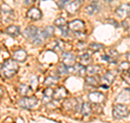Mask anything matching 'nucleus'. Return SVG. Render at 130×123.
<instances>
[{
	"mask_svg": "<svg viewBox=\"0 0 130 123\" xmlns=\"http://www.w3.org/2000/svg\"><path fill=\"white\" fill-rule=\"evenodd\" d=\"M19 71V64L15 60L13 59H8L3 62L0 73H1L2 77L5 79H11L12 76L16 74V72Z\"/></svg>",
	"mask_w": 130,
	"mask_h": 123,
	"instance_id": "nucleus-1",
	"label": "nucleus"
},
{
	"mask_svg": "<svg viewBox=\"0 0 130 123\" xmlns=\"http://www.w3.org/2000/svg\"><path fill=\"white\" fill-rule=\"evenodd\" d=\"M53 32H54V28L52 26H46L44 28H41V30H39L37 36H36V38L32 40V43L35 45L43 44L44 40L48 39L51 35H53Z\"/></svg>",
	"mask_w": 130,
	"mask_h": 123,
	"instance_id": "nucleus-2",
	"label": "nucleus"
},
{
	"mask_svg": "<svg viewBox=\"0 0 130 123\" xmlns=\"http://www.w3.org/2000/svg\"><path fill=\"white\" fill-rule=\"evenodd\" d=\"M129 114V108L125 105L116 104L113 106V117L115 119H123Z\"/></svg>",
	"mask_w": 130,
	"mask_h": 123,
	"instance_id": "nucleus-3",
	"label": "nucleus"
},
{
	"mask_svg": "<svg viewBox=\"0 0 130 123\" xmlns=\"http://www.w3.org/2000/svg\"><path fill=\"white\" fill-rule=\"evenodd\" d=\"M19 105L21 108L24 109H32L38 105V99L36 97H29V96H24L21 100L19 101Z\"/></svg>",
	"mask_w": 130,
	"mask_h": 123,
	"instance_id": "nucleus-4",
	"label": "nucleus"
},
{
	"mask_svg": "<svg viewBox=\"0 0 130 123\" xmlns=\"http://www.w3.org/2000/svg\"><path fill=\"white\" fill-rule=\"evenodd\" d=\"M0 12H1L3 22H10L14 19V12L8 5H2L1 9H0Z\"/></svg>",
	"mask_w": 130,
	"mask_h": 123,
	"instance_id": "nucleus-5",
	"label": "nucleus"
},
{
	"mask_svg": "<svg viewBox=\"0 0 130 123\" xmlns=\"http://www.w3.org/2000/svg\"><path fill=\"white\" fill-rule=\"evenodd\" d=\"M39 32V28L36 27L35 25H28L25 30L23 32V36L25 37L26 39H29V40H34L36 38V36H37Z\"/></svg>",
	"mask_w": 130,
	"mask_h": 123,
	"instance_id": "nucleus-6",
	"label": "nucleus"
},
{
	"mask_svg": "<svg viewBox=\"0 0 130 123\" xmlns=\"http://www.w3.org/2000/svg\"><path fill=\"white\" fill-rule=\"evenodd\" d=\"M81 5H83V0H72V1H70L66 5L65 9H66L68 13L73 14V13H76V12L79 10Z\"/></svg>",
	"mask_w": 130,
	"mask_h": 123,
	"instance_id": "nucleus-7",
	"label": "nucleus"
},
{
	"mask_svg": "<svg viewBox=\"0 0 130 123\" xmlns=\"http://www.w3.org/2000/svg\"><path fill=\"white\" fill-rule=\"evenodd\" d=\"M113 82H114V74L111 72H106L102 77H101L100 85H101V87L106 89V88H108V86L111 85Z\"/></svg>",
	"mask_w": 130,
	"mask_h": 123,
	"instance_id": "nucleus-8",
	"label": "nucleus"
},
{
	"mask_svg": "<svg viewBox=\"0 0 130 123\" xmlns=\"http://www.w3.org/2000/svg\"><path fill=\"white\" fill-rule=\"evenodd\" d=\"M62 63H64L68 68L74 67L75 63H76V57H75V55L71 54V52H65V54H63L62 55Z\"/></svg>",
	"mask_w": 130,
	"mask_h": 123,
	"instance_id": "nucleus-9",
	"label": "nucleus"
},
{
	"mask_svg": "<svg viewBox=\"0 0 130 123\" xmlns=\"http://www.w3.org/2000/svg\"><path fill=\"white\" fill-rule=\"evenodd\" d=\"M116 15L120 19H126L127 16L130 15V6L129 5H120L118 8L116 9Z\"/></svg>",
	"mask_w": 130,
	"mask_h": 123,
	"instance_id": "nucleus-10",
	"label": "nucleus"
},
{
	"mask_svg": "<svg viewBox=\"0 0 130 123\" xmlns=\"http://www.w3.org/2000/svg\"><path fill=\"white\" fill-rule=\"evenodd\" d=\"M68 27H70V30L73 32L80 33L85 30V23L83 21H80V20H74V21L68 23Z\"/></svg>",
	"mask_w": 130,
	"mask_h": 123,
	"instance_id": "nucleus-11",
	"label": "nucleus"
},
{
	"mask_svg": "<svg viewBox=\"0 0 130 123\" xmlns=\"http://www.w3.org/2000/svg\"><path fill=\"white\" fill-rule=\"evenodd\" d=\"M89 99H90V101L93 105H100L104 101L105 97H104L103 94L100 93V92H92V93L89 94Z\"/></svg>",
	"mask_w": 130,
	"mask_h": 123,
	"instance_id": "nucleus-12",
	"label": "nucleus"
},
{
	"mask_svg": "<svg viewBox=\"0 0 130 123\" xmlns=\"http://www.w3.org/2000/svg\"><path fill=\"white\" fill-rule=\"evenodd\" d=\"M26 58H27V54L23 49H19V50L14 51L13 55H12V59L15 60L16 62H24Z\"/></svg>",
	"mask_w": 130,
	"mask_h": 123,
	"instance_id": "nucleus-13",
	"label": "nucleus"
},
{
	"mask_svg": "<svg viewBox=\"0 0 130 123\" xmlns=\"http://www.w3.org/2000/svg\"><path fill=\"white\" fill-rule=\"evenodd\" d=\"M41 11L37 8H30L29 10L27 11V18L30 20H34V21H37V20L41 19Z\"/></svg>",
	"mask_w": 130,
	"mask_h": 123,
	"instance_id": "nucleus-14",
	"label": "nucleus"
},
{
	"mask_svg": "<svg viewBox=\"0 0 130 123\" xmlns=\"http://www.w3.org/2000/svg\"><path fill=\"white\" fill-rule=\"evenodd\" d=\"M66 96H67V91L65 89V87H62V86L58 87L53 93V99L54 100H62Z\"/></svg>",
	"mask_w": 130,
	"mask_h": 123,
	"instance_id": "nucleus-15",
	"label": "nucleus"
},
{
	"mask_svg": "<svg viewBox=\"0 0 130 123\" xmlns=\"http://www.w3.org/2000/svg\"><path fill=\"white\" fill-rule=\"evenodd\" d=\"M78 107L79 105L77 104L76 99H67L64 102V108L66 110H70V111H77Z\"/></svg>",
	"mask_w": 130,
	"mask_h": 123,
	"instance_id": "nucleus-16",
	"label": "nucleus"
},
{
	"mask_svg": "<svg viewBox=\"0 0 130 123\" xmlns=\"http://www.w3.org/2000/svg\"><path fill=\"white\" fill-rule=\"evenodd\" d=\"M21 33V30L18 25H10L6 28V34L11 36V37H18Z\"/></svg>",
	"mask_w": 130,
	"mask_h": 123,
	"instance_id": "nucleus-17",
	"label": "nucleus"
},
{
	"mask_svg": "<svg viewBox=\"0 0 130 123\" xmlns=\"http://www.w3.org/2000/svg\"><path fill=\"white\" fill-rule=\"evenodd\" d=\"M100 8H101V6H100L99 3H98V1H96V2H92L91 5L87 6L85 10H86V13H87V14L92 15V14L98 13V12L100 11Z\"/></svg>",
	"mask_w": 130,
	"mask_h": 123,
	"instance_id": "nucleus-18",
	"label": "nucleus"
},
{
	"mask_svg": "<svg viewBox=\"0 0 130 123\" xmlns=\"http://www.w3.org/2000/svg\"><path fill=\"white\" fill-rule=\"evenodd\" d=\"M80 112H81V114H83V117L90 116L91 112H92L91 105L89 104V102H84V104L80 106Z\"/></svg>",
	"mask_w": 130,
	"mask_h": 123,
	"instance_id": "nucleus-19",
	"label": "nucleus"
},
{
	"mask_svg": "<svg viewBox=\"0 0 130 123\" xmlns=\"http://www.w3.org/2000/svg\"><path fill=\"white\" fill-rule=\"evenodd\" d=\"M91 61H92V58H91L90 54H84V55H81L80 58H79V63L81 65H84V67H86V65H90Z\"/></svg>",
	"mask_w": 130,
	"mask_h": 123,
	"instance_id": "nucleus-20",
	"label": "nucleus"
},
{
	"mask_svg": "<svg viewBox=\"0 0 130 123\" xmlns=\"http://www.w3.org/2000/svg\"><path fill=\"white\" fill-rule=\"evenodd\" d=\"M53 93L54 91L51 87H48L43 92V101L44 102H50L51 99H53Z\"/></svg>",
	"mask_w": 130,
	"mask_h": 123,
	"instance_id": "nucleus-21",
	"label": "nucleus"
},
{
	"mask_svg": "<svg viewBox=\"0 0 130 123\" xmlns=\"http://www.w3.org/2000/svg\"><path fill=\"white\" fill-rule=\"evenodd\" d=\"M18 91L22 96H28V95H30L31 94V88L29 87V86L25 85V84L20 85L18 87Z\"/></svg>",
	"mask_w": 130,
	"mask_h": 123,
	"instance_id": "nucleus-22",
	"label": "nucleus"
},
{
	"mask_svg": "<svg viewBox=\"0 0 130 123\" xmlns=\"http://www.w3.org/2000/svg\"><path fill=\"white\" fill-rule=\"evenodd\" d=\"M100 70H101V68L99 65H88L86 71L89 76H94L95 74H98V73L100 72Z\"/></svg>",
	"mask_w": 130,
	"mask_h": 123,
	"instance_id": "nucleus-23",
	"label": "nucleus"
},
{
	"mask_svg": "<svg viewBox=\"0 0 130 123\" xmlns=\"http://www.w3.org/2000/svg\"><path fill=\"white\" fill-rule=\"evenodd\" d=\"M89 49L92 51V52H99L100 50L104 49V46L102 44H98V43H92L89 45Z\"/></svg>",
	"mask_w": 130,
	"mask_h": 123,
	"instance_id": "nucleus-24",
	"label": "nucleus"
},
{
	"mask_svg": "<svg viewBox=\"0 0 130 123\" xmlns=\"http://www.w3.org/2000/svg\"><path fill=\"white\" fill-rule=\"evenodd\" d=\"M86 83H87V85H91V86H98L100 83L96 81V79L95 77H93V76H87L86 77Z\"/></svg>",
	"mask_w": 130,
	"mask_h": 123,
	"instance_id": "nucleus-25",
	"label": "nucleus"
},
{
	"mask_svg": "<svg viewBox=\"0 0 130 123\" xmlns=\"http://www.w3.org/2000/svg\"><path fill=\"white\" fill-rule=\"evenodd\" d=\"M58 77H54V76H48L46 80H44V84L48 85V86H51V85H54L56 84V82H58Z\"/></svg>",
	"mask_w": 130,
	"mask_h": 123,
	"instance_id": "nucleus-26",
	"label": "nucleus"
},
{
	"mask_svg": "<svg viewBox=\"0 0 130 123\" xmlns=\"http://www.w3.org/2000/svg\"><path fill=\"white\" fill-rule=\"evenodd\" d=\"M67 68H68V67H66V65H65L64 63L60 64V65H59V68H58V73H59V74H61V75L67 74V73H68Z\"/></svg>",
	"mask_w": 130,
	"mask_h": 123,
	"instance_id": "nucleus-27",
	"label": "nucleus"
},
{
	"mask_svg": "<svg viewBox=\"0 0 130 123\" xmlns=\"http://www.w3.org/2000/svg\"><path fill=\"white\" fill-rule=\"evenodd\" d=\"M54 25L60 28V27H62L64 25H67V23H66V21H65L64 18H59V19H56L54 21Z\"/></svg>",
	"mask_w": 130,
	"mask_h": 123,
	"instance_id": "nucleus-28",
	"label": "nucleus"
},
{
	"mask_svg": "<svg viewBox=\"0 0 130 123\" xmlns=\"http://www.w3.org/2000/svg\"><path fill=\"white\" fill-rule=\"evenodd\" d=\"M129 68H130V62H129V61H124V62H121L119 64L118 69H119V71L125 72V71H128Z\"/></svg>",
	"mask_w": 130,
	"mask_h": 123,
	"instance_id": "nucleus-29",
	"label": "nucleus"
},
{
	"mask_svg": "<svg viewBox=\"0 0 130 123\" xmlns=\"http://www.w3.org/2000/svg\"><path fill=\"white\" fill-rule=\"evenodd\" d=\"M68 2H70L68 0H56V5H58V7L60 8V9H63V8H65Z\"/></svg>",
	"mask_w": 130,
	"mask_h": 123,
	"instance_id": "nucleus-30",
	"label": "nucleus"
},
{
	"mask_svg": "<svg viewBox=\"0 0 130 123\" xmlns=\"http://www.w3.org/2000/svg\"><path fill=\"white\" fill-rule=\"evenodd\" d=\"M107 56H109V57H111V59L114 60V59H116L117 57H118V52H117L116 50H111V51L108 52Z\"/></svg>",
	"mask_w": 130,
	"mask_h": 123,
	"instance_id": "nucleus-31",
	"label": "nucleus"
},
{
	"mask_svg": "<svg viewBox=\"0 0 130 123\" xmlns=\"http://www.w3.org/2000/svg\"><path fill=\"white\" fill-rule=\"evenodd\" d=\"M123 79H124V81L127 82L128 84H130V76H129V74L127 73V71H125L123 73Z\"/></svg>",
	"mask_w": 130,
	"mask_h": 123,
	"instance_id": "nucleus-32",
	"label": "nucleus"
},
{
	"mask_svg": "<svg viewBox=\"0 0 130 123\" xmlns=\"http://www.w3.org/2000/svg\"><path fill=\"white\" fill-rule=\"evenodd\" d=\"M78 48H79V49H81V48L84 49V48H86V47H85V44H84V43H79V45H78Z\"/></svg>",
	"mask_w": 130,
	"mask_h": 123,
	"instance_id": "nucleus-33",
	"label": "nucleus"
},
{
	"mask_svg": "<svg viewBox=\"0 0 130 123\" xmlns=\"http://www.w3.org/2000/svg\"><path fill=\"white\" fill-rule=\"evenodd\" d=\"M126 57H127V61H129V62H130V52H128Z\"/></svg>",
	"mask_w": 130,
	"mask_h": 123,
	"instance_id": "nucleus-34",
	"label": "nucleus"
},
{
	"mask_svg": "<svg viewBox=\"0 0 130 123\" xmlns=\"http://www.w3.org/2000/svg\"><path fill=\"white\" fill-rule=\"evenodd\" d=\"M29 0H25V5H29Z\"/></svg>",
	"mask_w": 130,
	"mask_h": 123,
	"instance_id": "nucleus-35",
	"label": "nucleus"
},
{
	"mask_svg": "<svg viewBox=\"0 0 130 123\" xmlns=\"http://www.w3.org/2000/svg\"><path fill=\"white\" fill-rule=\"evenodd\" d=\"M88 1H90V2L92 3V2H96V1H98V0H88Z\"/></svg>",
	"mask_w": 130,
	"mask_h": 123,
	"instance_id": "nucleus-36",
	"label": "nucleus"
},
{
	"mask_svg": "<svg viewBox=\"0 0 130 123\" xmlns=\"http://www.w3.org/2000/svg\"><path fill=\"white\" fill-rule=\"evenodd\" d=\"M1 95H2V89H1V87H0V97H1Z\"/></svg>",
	"mask_w": 130,
	"mask_h": 123,
	"instance_id": "nucleus-37",
	"label": "nucleus"
},
{
	"mask_svg": "<svg viewBox=\"0 0 130 123\" xmlns=\"http://www.w3.org/2000/svg\"><path fill=\"white\" fill-rule=\"evenodd\" d=\"M113 0H105V2H112Z\"/></svg>",
	"mask_w": 130,
	"mask_h": 123,
	"instance_id": "nucleus-38",
	"label": "nucleus"
},
{
	"mask_svg": "<svg viewBox=\"0 0 130 123\" xmlns=\"http://www.w3.org/2000/svg\"><path fill=\"white\" fill-rule=\"evenodd\" d=\"M127 73H128V74H129V76H130V68H129V70L127 71Z\"/></svg>",
	"mask_w": 130,
	"mask_h": 123,
	"instance_id": "nucleus-39",
	"label": "nucleus"
}]
</instances>
